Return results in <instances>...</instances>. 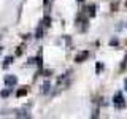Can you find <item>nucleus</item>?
<instances>
[{
    "mask_svg": "<svg viewBox=\"0 0 127 119\" xmlns=\"http://www.w3.org/2000/svg\"><path fill=\"white\" fill-rule=\"evenodd\" d=\"M113 103H114V106H116V108H124V106H126L124 97H122L121 92H118V94L113 97Z\"/></svg>",
    "mask_w": 127,
    "mask_h": 119,
    "instance_id": "nucleus-1",
    "label": "nucleus"
},
{
    "mask_svg": "<svg viewBox=\"0 0 127 119\" xmlns=\"http://www.w3.org/2000/svg\"><path fill=\"white\" fill-rule=\"evenodd\" d=\"M89 57V51H83V53H79V54H76L75 56V62H83V60H86V59Z\"/></svg>",
    "mask_w": 127,
    "mask_h": 119,
    "instance_id": "nucleus-2",
    "label": "nucleus"
},
{
    "mask_svg": "<svg viewBox=\"0 0 127 119\" xmlns=\"http://www.w3.org/2000/svg\"><path fill=\"white\" fill-rule=\"evenodd\" d=\"M16 83H18V78L13 76V75H8V76H5V84L8 87H11V86H14Z\"/></svg>",
    "mask_w": 127,
    "mask_h": 119,
    "instance_id": "nucleus-3",
    "label": "nucleus"
},
{
    "mask_svg": "<svg viewBox=\"0 0 127 119\" xmlns=\"http://www.w3.org/2000/svg\"><path fill=\"white\" fill-rule=\"evenodd\" d=\"M43 26H45V27H49L51 26V18H49V16H46V18L43 19Z\"/></svg>",
    "mask_w": 127,
    "mask_h": 119,
    "instance_id": "nucleus-4",
    "label": "nucleus"
},
{
    "mask_svg": "<svg viewBox=\"0 0 127 119\" xmlns=\"http://www.w3.org/2000/svg\"><path fill=\"white\" fill-rule=\"evenodd\" d=\"M0 95H2V97H3V98H6V97H8V95H10V89H3V90H2V92H0Z\"/></svg>",
    "mask_w": 127,
    "mask_h": 119,
    "instance_id": "nucleus-5",
    "label": "nucleus"
},
{
    "mask_svg": "<svg viewBox=\"0 0 127 119\" xmlns=\"http://www.w3.org/2000/svg\"><path fill=\"white\" fill-rule=\"evenodd\" d=\"M27 94V89H19L18 92H16V95H18V97H22V95H26Z\"/></svg>",
    "mask_w": 127,
    "mask_h": 119,
    "instance_id": "nucleus-6",
    "label": "nucleus"
},
{
    "mask_svg": "<svg viewBox=\"0 0 127 119\" xmlns=\"http://www.w3.org/2000/svg\"><path fill=\"white\" fill-rule=\"evenodd\" d=\"M11 62H13V57L10 56V57H6V59H5V63H3V67H8V65H10Z\"/></svg>",
    "mask_w": 127,
    "mask_h": 119,
    "instance_id": "nucleus-7",
    "label": "nucleus"
},
{
    "mask_svg": "<svg viewBox=\"0 0 127 119\" xmlns=\"http://www.w3.org/2000/svg\"><path fill=\"white\" fill-rule=\"evenodd\" d=\"M87 11L91 13V16H94V14H95V5H91L89 8H87Z\"/></svg>",
    "mask_w": 127,
    "mask_h": 119,
    "instance_id": "nucleus-8",
    "label": "nucleus"
},
{
    "mask_svg": "<svg viewBox=\"0 0 127 119\" xmlns=\"http://www.w3.org/2000/svg\"><path fill=\"white\" fill-rule=\"evenodd\" d=\"M35 35H37V38H41V35H43V29H41V27L37 29V33H35Z\"/></svg>",
    "mask_w": 127,
    "mask_h": 119,
    "instance_id": "nucleus-9",
    "label": "nucleus"
},
{
    "mask_svg": "<svg viewBox=\"0 0 127 119\" xmlns=\"http://www.w3.org/2000/svg\"><path fill=\"white\" fill-rule=\"evenodd\" d=\"M95 70H97V73H100V70H103V65L100 62H97V67H95Z\"/></svg>",
    "mask_w": 127,
    "mask_h": 119,
    "instance_id": "nucleus-10",
    "label": "nucleus"
},
{
    "mask_svg": "<svg viewBox=\"0 0 127 119\" xmlns=\"http://www.w3.org/2000/svg\"><path fill=\"white\" fill-rule=\"evenodd\" d=\"M48 90H49V83H45L43 84V92H48Z\"/></svg>",
    "mask_w": 127,
    "mask_h": 119,
    "instance_id": "nucleus-11",
    "label": "nucleus"
},
{
    "mask_svg": "<svg viewBox=\"0 0 127 119\" xmlns=\"http://www.w3.org/2000/svg\"><path fill=\"white\" fill-rule=\"evenodd\" d=\"M37 65L40 67V68H41V54H40L38 57H37Z\"/></svg>",
    "mask_w": 127,
    "mask_h": 119,
    "instance_id": "nucleus-12",
    "label": "nucleus"
},
{
    "mask_svg": "<svg viewBox=\"0 0 127 119\" xmlns=\"http://www.w3.org/2000/svg\"><path fill=\"white\" fill-rule=\"evenodd\" d=\"M110 45H111V46H116V45H118V40H116V38H114V40H111V41H110Z\"/></svg>",
    "mask_w": 127,
    "mask_h": 119,
    "instance_id": "nucleus-13",
    "label": "nucleus"
},
{
    "mask_svg": "<svg viewBox=\"0 0 127 119\" xmlns=\"http://www.w3.org/2000/svg\"><path fill=\"white\" fill-rule=\"evenodd\" d=\"M16 54H18V56H21V54H22V48H18V51H16Z\"/></svg>",
    "mask_w": 127,
    "mask_h": 119,
    "instance_id": "nucleus-14",
    "label": "nucleus"
},
{
    "mask_svg": "<svg viewBox=\"0 0 127 119\" xmlns=\"http://www.w3.org/2000/svg\"><path fill=\"white\" fill-rule=\"evenodd\" d=\"M124 86H126V87H124V89L127 90V78H126V81H124Z\"/></svg>",
    "mask_w": 127,
    "mask_h": 119,
    "instance_id": "nucleus-15",
    "label": "nucleus"
},
{
    "mask_svg": "<svg viewBox=\"0 0 127 119\" xmlns=\"http://www.w3.org/2000/svg\"><path fill=\"white\" fill-rule=\"evenodd\" d=\"M48 2H49V0H43V3H45V5H46V3H48Z\"/></svg>",
    "mask_w": 127,
    "mask_h": 119,
    "instance_id": "nucleus-16",
    "label": "nucleus"
},
{
    "mask_svg": "<svg viewBox=\"0 0 127 119\" xmlns=\"http://www.w3.org/2000/svg\"><path fill=\"white\" fill-rule=\"evenodd\" d=\"M78 2H84V0H78Z\"/></svg>",
    "mask_w": 127,
    "mask_h": 119,
    "instance_id": "nucleus-17",
    "label": "nucleus"
},
{
    "mask_svg": "<svg viewBox=\"0 0 127 119\" xmlns=\"http://www.w3.org/2000/svg\"><path fill=\"white\" fill-rule=\"evenodd\" d=\"M126 6H127V0H126Z\"/></svg>",
    "mask_w": 127,
    "mask_h": 119,
    "instance_id": "nucleus-18",
    "label": "nucleus"
}]
</instances>
